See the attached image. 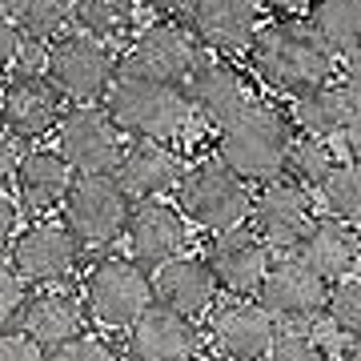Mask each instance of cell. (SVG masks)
Segmentation results:
<instances>
[{"mask_svg":"<svg viewBox=\"0 0 361 361\" xmlns=\"http://www.w3.org/2000/svg\"><path fill=\"white\" fill-rule=\"evenodd\" d=\"M245 56L261 85L281 97H297L337 77V56L325 49V40L313 32L310 20H293V16L257 25Z\"/></svg>","mask_w":361,"mask_h":361,"instance_id":"obj_1","label":"cell"},{"mask_svg":"<svg viewBox=\"0 0 361 361\" xmlns=\"http://www.w3.org/2000/svg\"><path fill=\"white\" fill-rule=\"evenodd\" d=\"M104 113L113 116L121 137H137V141H180L193 129V104L185 97L180 85L149 77H129L116 73L109 92H104Z\"/></svg>","mask_w":361,"mask_h":361,"instance_id":"obj_2","label":"cell"},{"mask_svg":"<svg viewBox=\"0 0 361 361\" xmlns=\"http://www.w3.org/2000/svg\"><path fill=\"white\" fill-rule=\"evenodd\" d=\"M289 145H293V129L285 113L257 97H249L225 125H217V157L249 185L285 173Z\"/></svg>","mask_w":361,"mask_h":361,"instance_id":"obj_3","label":"cell"},{"mask_svg":"<svg viewBox=\"0 0 361 361\" xmlns=\"http://www.w3.org/2000/svg\"><path fill=\"white\" fill-rule=\"evenodd\" d=\"M177 209L185 221H193L205 233H225L233 225H245L249 217V180H241L221 157H201L180 169L177 180Z\"/></svg>","mask_w":361,"mask_h":361,"instance_id":"obj_4","label":"cell"},{"mask_svg":"<svg viewBox=\"0 0 361 361\" xmlns=\"http://www.w3.org/2000/svg\"><path fill=\"white\" fill-rule=\"evenodd\" d=\"M129 193L113 180V173H77L61 201V225L80 241V249L101 253L125 233Z\"/></svg>","mask_w":361,"mask_h":361,"instance_id":"obj_5","label":"cell"},{"mask_svg":"<svg viewBox=\"0 0 361 361\" xmlns=\"http://www.w3.org/2000/svg\"><path fill=\"white\" fill-rule=\"evenodd\" d=\"M44 77L56 85V92L73 104H97L116 77V52L113 44L89 37V32H61L49 40Z\"/></svg>","mask_w":361,"mask_h":361,"instance_id":"obj_6","label":"cell"},{"mask_svg":"<svg viewBox=\"0 0 361 361\" xmlns=\"http://www.w3.org/2000/svg\"><path fill=\"white\" fill-rule=\"evenodd\" d=\"M85 310L104 329H129L153 305V277L133 257H101L85 273Z\"/></svg>","mask_w":361,"mask_h":361,"instance_id":"obj_7","label":"cell"},{"mask_svg":"<svg viewBox=\"0 0 361 361\" xmlns=\"http://www.w3.org/2000/svg\"><path fill=\"white\" fill-rule=\"evenodd\" d=\"M85 249L61 221L32 217L28 225H20L8 245V265H13L28 285H73L80 269Z\"/></svg>","mask_w":361,"mask_h":361,"instance_id":"obj_8","label":"cell"},{"mask_svg":"<svg viewBox=\"0 0 361 361\" xmlns=\"http://www.w3.org/2000/svg\"><path fill=\"white\" fill-rule=\"evenodd\" d=\"M197 56H201V40L189 28L173 25V20H157V25H145L129 37L125 52L116 56V73L165 80V85H185Z\"/></svg>","mask_w":361,"mask_h":361,"instance_id":"obj_9","label":"cell"},{"mask_svg":"<svg viewBox=\"0 0 361 361\" xmlns=\"http://www.w3.org/2000/svg\"><path fill=\"white\" fill-rule=\"evenodd\" d=\"M329 281L322 273H313L293 249H277V257L265 269V281L257 289V301L269 310L277 325H305L317 322L325 313Z\"/></svg>","mask_w":361,"mask_h":361,"instance_id":"obj_10","label":"cell"},{"mask_svg":"<svg viewBox=\"0 0 361 361\" xmlns=\"http://www.w3.org/2000/svg\"><path fill=\"white\" fill-rule=\"evenodd\" d=\"M56 153L65 157L73 173H113L121 157V129L104 104H73L56 121Z\"/></svg>","mask_w":361,"mask_h":361,"instance_id":"obj_11","label":"cell"},{"mask_svg":"<svg viewBox=\"0 0 361 361\" xmlns=\"http://www.w3.org/2000/svg\"><path fill=\"white\" fill-rule=\"evenodd\" d=\"M65 113V97L44 73H8L0 80V129L25 145L44 141Z\"/></svg>","mask_w":361,"mask_h":361,"instance_id":"obj_12","label":"cell"},{"mask_svg":"<svg viewBox=\"0 0 361 361\" xmlns=\"http://www.w3.org/2000/svg\"><path fill=\"white\" fill-rule=\"evenodd\" d=\"M249 221L269 249H293V241L313 221V189H305L289 173L261 180L249 201Z\"/></svg>","mask_w":361,"mask_h":361,"instance_id":"obj_13","label":"cell"},{"mask_svg":"<svg viewBox=\"0 0 361 361\" xmlns=\"http://www.w3.org/2000/svg\"><path fill=\"white\" fill-rule=\"evenodd\" d=\"M201 345H205V334L197 317H185L161 301L145 305V313L125 329L129 361H193Z\"/></svg>","mask_w":361,"mask_h":361,"instance_id":"obj_14","label":"cell"},{"mask_svg":"<svg viewBox=\"0 0 361 361\" xmlns=\"http://www.w3.org/2000/svg\"><path fill=\"white\" fill-rule=\"evenodd\" d=\"M209 269H213V281H217L221 293L229 297H257L261 281H265V269L273 261V249L257 237L253 225H233L225 233H213L209 241Z\"/></svg>","mask_w":361,"mask_h":361,"instance_id":"obj_15","label":"cell"},{"mask_svg":"<svg viewBox=\"0 0 361 361\" xmlns=\"http://www.w3.org/2000/svg\"><path fill=\"white\" fill-rule=\"evenodd\" d=\"M129 241V253L137 265L145 269H157L161 261L185 253V241H189V221L177 205H169L165 197H145V201H133L129 217H125V233Z\"/></svg>","mask_w":361,"mask_h":361,"instance_id":"obj_16","label":"cell"},{"mask_svg":"<svg viewBox=\"0 0 361 361\" xmlns=\"http://www.w3.org/2000/svg\"><path fill=\"white\" fill-rule=\"evenodd\" d=\"M277 322L257 297H233L221 310H209V341L225 353V361H265Z\"/></svg>","mask_w":361,"mask_h":361,"instance_id":"obj_17","label":"cell"},{"mask_svg":"<svg viewBox=\"0 0 361 361\" xmlns=\"http://www.w3.org/2000/svg\"><path fill=\"white\" fill-rule=\"evenodd\" d=\"M180 153L169 141H137L121 145V157L113 165V180L129 193V201H145V197H169L180 180Z\"/></svg>","mask_w":361,"mask_h":361,"instance_id":"obj_18","label":"cell"},{"mask_svg":"<svg viewBox=\"0 0 361 361\" xmlns=\"http://www.w3.org/2000/svg\"><path fill=\"white\" fill-rule=\"evenodd\" d=\"M180 89H185V97H189V104H193V113L201 116V121H209L213 129L225 125V121L249 101L245 77L229 65V56L209 52V49H201L193 73L185 77Z\"/></svg>","mask_w":361,"mask_h":361,"instance_id":"obj_19","label":"cell"},{"mask_svg":"<svg viewBox=\"0 0 361 361\" xmlns=\"http://www.w3.org/2000/svg\"><path fill=\"white\" fill-rule=\"evenodd\" d=\"M189 32L201 49L241 56L257 32V0H189Z\"/></svg>","mask_w":361,"mask_h":361,"instance_id":"obj_20","label":"cell"},{"mask_svg":"<svg viewBox=\"0 0 361 361\" xmlns=\"http://www.w3.org/2000/svg\"><path fill=\"white\" fill-rule=\"evenodd\" d=\"M16 329H25L32 341L49 349L65 337H77L89 329V310H85V297L73 285H40L37 293L25 297V310Z\"/></svg>","mask_w":361,"mask_h":361,"instance_id":"obj_21","label":"cell"},{"mask_svg":"<svg viewBox=\"0 0 361 361\" xmlns=\"http://www.w3.org/2000/svg\"><path fill=\"white\" fill-rule=\"evenodd\" d=\"M73 165L56 149H25L20 165L13 173V189L20 201V213L28 217H49L52 209H61L68 185H73Z\"/></svg>","mask_w":361,"mask_h":361,"instance_id":"obj_22","label":"cell"},{"mask_svg":"<svg viewBox=\"0 0 361 361\" xmlns=\"http://www.w3.org/2000/svg\"><path fill=\"white\" fill-rule=\"evenodd\" d=\"M153 301L185 313V317H205L217 301V281H213L209 261L189 257V253L161 261L153 269Z\"/></svg>","mask_w":361,"mask_h":361,"instance_id":"obj_23","label":"cell"},{"mask_svg":"<svg viewBox=\"0 0 361 361\" xmlns=\"http://www.w3.org/2000/svg\"><path fill=\"white\" fill-rule=\"evenodd\" d=\"M293 253L313 273H322L325 281H337V277H345L353 273L357 265V253H361V241H357V229L349 225V221H337V217H313L305 225V233L293 241Z\"/></svg>","mask_w":361,"mask_h":361,"instance_id":"obj_24","label":"cell"},{"mask_svg":"<svg viewBox=\"0 0 361 361\" xmlns=\"http://www.w3.org/2000/svg\"><path fill=\"white\" fill-rule=\"evenodd\" d=\"M349 109V92L341 89V80H325L317 89H305L293 97V109H289V121H293L297 129L305 133V137H322V141H334L341 125H345Z\"/></svg>","mask_w":361,"mask_h":361,"instance_id":"obj_25","label":"cell"},{"mask_svg":"<svg viewBox=\"0 0 361 361\" xmlns=\"http://www.w3.org/2000/svg\"><path fill=\"white\" fill-rule=\"evenodd\" d=\"M73 25L104 44H129L141 28V0H73Z\"/></svg>","mask_w":361,"mask_h":361,"instance_id":"obj_26","label":"cell"},{"mask_svg":"<svg viewBox=\"0 0 361 361\" xmlns=\"http://www.w3.org/2000/svg\"><path fill=\"white\" fill-rule=\"evenodd\" d=\"M310 25L334 56H345L361 44V0H313Z\"/></svg>","mask_w":361,"mask_h":361,"instance_id":"obj_27","label":"cell"},{"mask_svg":"<svg viewBox=\"0 0 361 361\" xmlns=\"http://www.w3.org/2000/svg\"><path fill=\"white\" fill-rule=\"evenodd\" d=\"M313 197H317V209H325L329 217L357 225L361 221V161H337L322 177V185L313 189Z\"/></svg>","mask_w":361,"mask_h":361,"instance_id":"obj_28","label":"cell"},{"mask_svg":"<svg viewBox=\"0 0 361 361\" xmlns=\"http://www.w3.org/2000/svg\"><path fill=\"white\" fill-rule=\"evenodd\" d=\"M4 13L13 16L25 37L49 44L73 25V0H13Z\"/></svg>","mask_w":361,"mask_h":361,"instance_id":"obj_29","label":"cell"},{"mask_svg":"<svg viewBox=\"0 0 361 361\" xmlns=\"http://www.w3.org/2000/svg\"><path fill=\"white\" fill-rule=\"evenodd\" d=\"M337 165L334 149H329V141H322V137H293V145H289V157H285V173L293 180H301L305 189H317L322 185V177L329 173V169Z\"/></svg>","mask_w":361,"mask_h":361,"instance_id":"obj_30","label":"cell"},{"mask_svg":"<svg viewBox=\"0 0 361 361\" xmlns=\"http://www.w3.org/2000/svg\"><path fill=\"white\" fill-rule=\"evenodd\" d=\"M325 313H329V322H334L337 334H345V337H361V277L345 273V277L329 281Z\"/></svg>","mask_w":361,"mask_h":361,"instance_id":"obj_31","label":"cell"},{"mask_svg":"<svg viewBox=\"0 0 361 361\" xmlns=\"http://www.w3.org/2000/svg\"><path fill=\"white\" fill-rule=\"evenodd\" d=\"M44 361H121V353H116L104 337L97 334H77V337H65V341H56V345L44 349Z\"/></svg>","mask_w":361,"mask_h":361,"instance_id":"obj_32","label":"cell"},{"mask_svg":"<svg viewBox=\"0 0 361 361\" xmlns=\"http://www.w3.org/2000/svg\"><path fill=\"white\" fill-rule=\"evenodd\" d=\"M265 361H329V353H325L322 341H313L301 329H277Z\"/></svg>","mask_w":361,"mask_h":361,"instance_id":"obj_33","label":"cell"},{"mask_svg":"<svg viewBox=\"0 0 361 361\" xmlns=\"http://www.w3.org/2000/svg\"><path fill=\"white\" fill-rule=\"evenodd\" d=\"M25 297H28V281L8 261H0V329H16L20 310H25Z\"/></svg>","mask_w":361,"mask_h":361,"instance_id":"obj_34","label":"cell"},{"mask_svg":"<svg viewBox=\"0 0 361 361\" xmlns=\"http://www.w3.org/2000/svg\"><path fill=\"white\" fill-rule=\"evenodd\" d=\"M0 361H44V345L25 329H0Z\"/></svg>","mask_w":361,"mask_h":361,"instance_id":"obj_35","label":"cell"},{"mask_svg":"<svg viewBox=\"0 0 361 361\" xmlns=\"http://www.w3.org/2000/svg\"><path fill=\"white\" fill-rule=\"evenodd\" d=\"M20 40H25V32L16 28V20L4 8H0V77H8L16 65V52H20Z\"/></svg>","mask_w":361,"mask_h":361,"instance_id":"obj_36","label":"cell"},{"mask_svg":"<svg viewBox=\"0 0 361 361\" xmlns=\"http://www.w3.org/2000/svg\"><path fill=\"white\" fill-rule=\"evenodd\" d=\"M20 201L16 197H8L4 193V185H0V253L13 245V237H16V229H20Z\"/></svg>","mask_w":361,"mask_h":361,"instance_id":"obj_37","label":"cell"},{"mask_svg":"<svg viewBox=\"0 0 361 361\" xmlns=\"http://www.w3.org/2000/svg\"><path fill=\"white\" fill-rule=\"evenodd\" d=\"M20 157H25V141L13 137L8 129H0V185H8V180H13Z\"/></svg>","mask_w":361,"mask_h":361,"instance_id":"obj_38","label":"cell"},{"mask_svg":"<svg viewBox=\"0 0 361 361\" xmlns=\"http://www.w3.org/2000/svg\"><path fill=\"white\" fill-rule=\"evenodd\" d=\"M44 56H49V44H44V40L25 37V40H20V52H16L13 73H44Z\"/></svg>","mask_w":361,"mask_h":361,"instance_id":"obj_39","label":"cell"},{"mask_svg":"<svg viewBox=\"0 0 361 361\" xmlns=\"http://www.w3.org/2000/svg\"><path fill=\"white\" fill-rule=\"evenodd\" d=\"M337 141L345 145L349 161H361V104L353 101V109H349L345 125H341V133H337Z\"/></svg>","mask_w":361,"mask_h":361,"instance_id":"obj_40","label":"cell"},{"mask_svg":"<svg viewBox=\"0 0 361 361\" xmlns=\"http://www.w3.org/2000/svg\"><path fill=\"white\" fill-rule=\"evenodd\" d=\"M341 89L349 92V101L361 104V44L341 56Z\"/></svg>","mask_w":361,"mask_h":361,"instance_id":"obj_41","label":"cell"},{"mask_svg":"<svg viewBox=\"0 0 361 361\" xmlns=\"http://www.w3.org/2000/svg\"><path fill=\"white\" fill-rule=\"evenodd\" d=\"M313 0H257V8H269V13H285V16H293V13H305Z\"/></svg>","mask_w":361,"mask_h":361,"instance_id":"obj_42","label":"cell"},{"mask_svg":"<svg viewBox=\"0 0 361 361\" xmlns=\"http://www.w3.org/2000/svg\"><path fill=\"white\" fill-rule=\"evenodd\" d=\"M141 4L157 8V13H185L189 8V0H141Z\"/></svg>","mask_w":361,"mask_h":361,"instance_id":"obj_43","label":"cell"},{"mask_svg":"<svg viewBox=\"0 0 361 361\" xmlns=\"http://www.w3.org/2000/svg\"><path fill=\"white\" fill-rule=\"evenodd\" d=\"M337 361H361V337H349L345 349H341V357Z\"/></svg>","mask_w":361,"mask_h":361,"instance_id":"obj_44","label":"cell"},{"mask_svg":"<svg viewBox=\"0 0 361 361\" xmlns=\"http://www.w3.org/2000/svg\"><path fill=\"white\" fill-rule=\"evenodd\" d=\"M353 229H357V241H361V221H357V225H353Z\"/></svg>","mask_w":361,"mask_h":361,"instance_id":"obj_45","label":"cell"},{"mask_svg":"<svg viewBox=\"0 0 361 361\" xmlns=\"http://www.w3.org/2000/svg\"><path fill=\"white\" fill-rule=\"evenodd\" d=\"M8 4H13V0H0V8H8Z\"/></svg>","mask_w":361,"mask_h":361,"instance_id":"obj_46","label":"cell"}]
</instances>
